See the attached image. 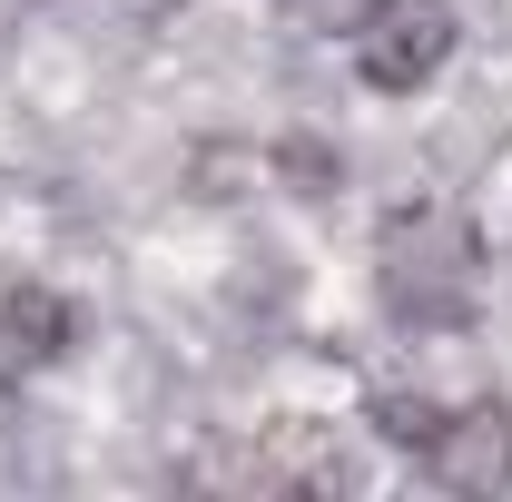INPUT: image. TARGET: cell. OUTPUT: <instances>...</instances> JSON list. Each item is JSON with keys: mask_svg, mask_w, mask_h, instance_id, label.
<instances>
[{"mask_svg": "<svg viewBox=\"0 0 512 502\" xmlns=\"http://www.w3.org/2000/svg\"><path fill=\"white\" fill-rule=\"evenodd\" d=\"M375 296L404 335H463L483 315V227L444 207V197H414V207H384L375 227Z\"/></svg>", "mask_w": 512, "mask_h": 502, "instance_id": "1", "label": "cell"}, {"mask_svg": "<svg viewBox=\"0 0 512 502\" xmlns=\"http://www.w3.org/2000/svg\"><path fill=\"white\" fill-rule=\"evenodd\" d=\"M424 483L453 502H493L512 493V404L503 394H473V404H444V424L424 434Z\"/></svg>", "mask_w": 512, "mask_h": 502, "instance_id": "2", "label": "cell"}, {"mask_svg": "<svg viewBox=\"0 0 512 502\" xmlns=\"http://www.w3.org/2000/svg\"><path fill=\"white\" fill-rule=\"evenodd\" d=\"M453 50H463V20H453V0H394L375 30L355 40V79H365L375 99H414L424 79H444Z\"/></svg>", "mask_w": 512, "mask_h": 502, "instance_id": "3", "label": "cell"}, {"mask_svg": "<svg viewBox=\"0 0 512 502\" xmlns=\"http://www.w3.org/2000/svg\"><path fill=\"white\" fill-rule=\"evenodd\" d=\"M69 335H79V315H69L60 286H40V276H0V394L40 384L69 355Z\"/></svg>", "mask_w": 512, "mask_h": 502, "instance_id": "4", "label": "cell"}, {"mask_svg": "<svg viewBox=\"0 0 512 502\" xmlns=\"http://www.w3.org/2000/svg\"><path fill=\"white\" fill-rule=\"evenodd\" d=\"M384 10H394V0H276V20H286L296 40H345V50L375 30Z\"/></svg>", "mask_w": 512, "mask_h": 502, "instance_id": "5", "label": "cell"}, {"mask_svg": "<svg viewBox=\"0 0 512 502\" xmlns=\"http://www.w3.org/2000/svg\"><path fill=\"white\" fill-rule=\"evenodd\" d=\"M444 424V404L434 394H375V434L384 443H404V453H424V434Z\"/></svg>", "mask_w": 512, "mask_h": 502, "instance_id": "6", "label": "cell"}]
</instances>
